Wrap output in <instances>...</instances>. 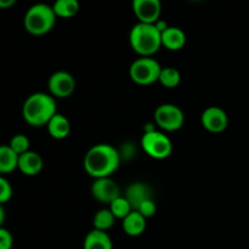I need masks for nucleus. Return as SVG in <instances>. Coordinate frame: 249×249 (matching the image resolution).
<instances>
[{
  "label": "nucleus",
  "mask_w": 249,
  "mask_h": 249,
  "mask_svg": "<svg viewBox=\"0 0 249 249\" xmlns=\"http://www.w3.org/2000/svg\"><path fill=\"white\" fill-rule=\"evenodd\" d=\"M125 198L130 203L133 211H138L145 202L153 199L152 189L145 182H133L126 189Z\"/></svg>",
  "instance_id": "obj_12"
},
{
  "label": "nucleus",
  "mask_w": 249,
  "mask_h": 249,
  "mask_svg": "<svg viewBox=\"0 0 249 249\" xmlns=\"http://www.w3.org/2000/svg\"><path fill=\"white\" fill-rule=\"evenodd\" d=\"M48 87L51 92V96L65 99V97L71 96L74 91L75 80L73 75L68 72L58 71L49 78Z\"/></svg>",
  "instance_id": "obj_8"
},
{
  "label": "nucleus",
  "mask_w": 249,
  "mask_h": 249,
  "mask_svg": "<svg viewBox=\"0 0 249 249\" xmlns=\"http://www.w3.org/2000/svg\"><path fill=\"white\" fill-rule=\"evenodd\" d=\"M201 123L206 130L211 133H221L228 128V114L220 107H208L201 117Z\"/></svg>",
  "instance_id": "obj_10"
},
{
  "label": "nucleus",
  "mask_w": 249,
  "mask_h": 249,
  "mask_svg": "<svg viewBox=\"0 0 249 249\" xmlns=\"http://www.w3.org/2000/svg\"><path fill=\"white\" fill-rule=\"evenodd\" d=\"M24 121L33 126L48 125L49 122L57 114L56 101L51 95L36 92L27 97L22 108Z\"/></svg>",
  "instance_id": "obj_2"
},
{
  "label": "nucleus",
  "mask_w": 249,
  "mask_h": 249,
  "mask_svg": "<svg viewBox=\"0 0 249 249\" xmlns=\"http://www.w3.org/2000/svg\"><path fill=\"white\" fill-rule=\"evenodd\" d=\"M19 156L10 146L2 145L0 147V172L2 174L14 172L18 168Z\"/></svg>",
  "instance_id": "obj_18"
},
{
  "label": "nucleus",
  "mask_w": 249,
  "mask_h": 249,
  "mask_svg": "<svg viewBox=\"0 0 249 249\" xmlns=\"http://www.w3.org/2000/svg\"><path fill=\"white\" fill-rule=\"evenodd\" d=\"M123 230L124 232L131 237L142 235L146 230V218L141 215L139 212L133 211L125 219L123 220Z\"/></svg>",
  "instance_id": "obj_15"
},
{
  "label": "nucleus",
  "mask_w": 249,
  "mask_h": 249,
  "mask_svg": "<svg viewBox=\"0 0 249 249\" xmlns=\"http://www.w3.org/2000/svg\"><path fill=\"white\" fill-rule=\"evenodd\" d=\"M56 16L70 18L79 11V2L77 0H57L53 6Z\"/></svg>",
  "instance_id": "obj_19"
},
{
  "label": "nucleus",
  "mask_w": 249,
  "mask_h": 249,
  "mask_svg": "<svg viewBox=\"0 0 249 249\" xmlns=\"http://www.w3.org/2000/svg\"><path fill=\"white\" fill-rule=\"evenodd\" d=\"M9 146L17 153V155L21 156L29 151V140L26 135H23V134H18V135H15L14 138L11 139Z\"/></svg>",
  "instance_id": "obj_23"
},
{
  "label": "nucleus",
  "mask_w": 249,
  "mask_h": 249,
  "mask_svg": "<svg viewBox=\"0 0 249 249\" xmlns=\"http://www.w3.org/2000/svg\"><path fill=\"white\" fill-rule=\"evenodd\" d=\"M14 245V238L11 232L6 229H0V249H11Z\"/></svg>",
  "instance_id": "obj_26"
},
{
  "label": "nucleus",
  "mask_w": 249,
  "mask_h": 249,
  "mask_svg": "<svg viewBox=\"0 0 249 249\" xmlns=\"http://www.w3.org/2000/svg\"><path fill=\"white\" fill-rule=\"evenodd\" d=\"M114 220H116V216L112 214V212L109 209H101L94 216L95 230L106 232L107 230H109L113 226Z\"/></svg>",
  "instance_id": "obj_20"
},
{
  "label": "nucleus",
  "mask_w": 249,
  "mask_h": 249,
  "mask_svg": "<svg viewBox=\"0 0 249 249\" xmlns=\"http://www.w3.org/2000/svg\"><path fill=\"white\" fill-rule=\"evenodd\" d=\"M14 4H15V0H0V7H2V9L11 7Z\"/></svg>",
  "instance_id": "obj_27"
},
{
  "label": "nucleus",
  "mask_w": 249,
  "mask_h": 249,
  "mask_svg": "<svg viewBox=\"0 0 249 249\" xmlns=\"http://www.w3.org/2000/svg\"><path fill=\"white\" fill-rule=\"evenodd\" d=\"M12 196V187L11 184L7 181L5 178L0 179V202L5 203V202L9 201Z\"/></svg>",
  "instance_id": "obj_24"
},
{
  "label": "nucleus",
  "mask_w": 249,
  "mask_h": 249,
  "mask_svg": "<svg viewBox=\"0 0 249 249\" xmlns=\"http://www.w3.org/2000/svg\"><path fill=\"white\" fill-rule=\"evenodd\" d=\"M48 131L53 139L62 140L71 133V123L63 114L57 113L48 124Z\"/></svg>",
  "instance_id": "obj_17"
},
{
  "label": "nucleus",
  "mask_w": 249,
  "mask_h": 249,
  "mask_svg": "<svg viewBox=\"0 0 249 249\" xmlns=\"http://www.w3.org/2000/svg\"><path fill=\"white\" fill-rule=\"evenodd\" d=\"M109 211H111L112 214L116 216V219H122V220H124V219L133 212V208H131L128 199H126L125 197L121 196L118 197L116 201H113L109 204Z\"/></svg>",
  "instance_id": "obj_22"
},
{
  "label": "nucleus",
  "mask_w": 249,
  "mask_h": 249,
  "mask_svg": "<svg viewBox=\"0 0 249 249\" xmlns=\"http://www.w3.org/2000/svg\"><path fill=\"white\" fill-rule=\"evenodd\" d=\"M180 80H181V75H180V72L177 68L165 67L162 68V72H160V80L158 82L163 87L168 88V89H173V88H177L180 84Z\"/></svg>",
  "instance_id": "obj_21"
},
{
  "label": "nucleus",
  "mask_w": 249,
  "mask_h": 249,
  "mask_svg": "<svg viewBox=\"0 0 249 249\" xmlns=\"http://www.w3.org/2000/svg\"><path fill=\"white\" fill-rule=\"evenodd\" d=\"M121 156L118 151L107 143H99L90 148L84 158L85 172L96 179L109 178L119 167Z\"/></svg>",
  "instance_id": "obj_1"
},
{
  "label": "nucleus",
  "mask_w": 249,
  "mask_h": 249,
  "mask_svg": "<svg viewBox=\"0 0 249 249\" xmlns=\"http://www.w3.org/2000/svg\"><path fill=\"white\" fill-rule=\"evenodd\" d=\"M156 211H157V207H156L155 201L151 199V201L145 202V203H143L136 212H139L141 215L145 216L146 219H148V218H152V216L155 215Z\"/></svg>",
  "instance_id": "obj_25"
},
{
  "label": "nucleus",
  "mask_w": 249,
  "mask_h": 249,
  "mask_svg": "<svg viewBox=\"0 0 249 249\" xmlns=\"http://www.w3.org/2000/svg\"><path fill=\"white\" fill-rule=\"evenodd\" d=\"M162 67L152 57H140L134 61L129 70L131 80L139 85H151L160 80Z\"/></svg>",
  "instance_id": "obj_5"
},
{
  "label": "nucleus",
  "mask_w": 249,
  "mask_h": 249,
  "mask_svg": "<svg viewBox=\"0 0 249 249\" xmlns=\"http://www.w3.org/2000/svg\"><path fill=\"white\" fill-rule=\"evenodd\" d=\"M84 249H113L112 240L107 232L99 230L90 231L84 240Z\"/></svg>",
  "instance_id": "obj_16"
},
{
  "label": "nucleus",
  "mask_w": 249,
  "mask_h": 249,
  "mask_svg": "<svg viewBox=\"0 0 249 249\" xmlns=\"http://www.w3.org/2000/svg\"><path fill=\"white\" fill-rule=\"evenodd\" d=\"M56 14L51 6L46 4H36L27 10L24 15V28L33 36H43L49 33L55 26Z\"/></svg>",
  "instance_id": "obj_4"
},
{
  "label": "nucleus",
  "mask_w": 249,
  "mask_h": 249,
  "mask_svg": "<svg viewBox=\"0 0 249 249\" xmlns=\"http://www.w3.org/2000/svg\"><path fill=\"white\" fill-rule=\"evenodd\" d=\"M141 146L143 151L155 160H165L169 157L173 151V143L170 139L165 134L157 130L143 133Z\"/></svg>",
  "instance_id": "obj_6"
},
{
  "label": "nucleus",
  "mask_w": 249,
  "mask_h": 249,
  "mask_svg": "<svg viewBox=\"0 0 249 249\" xmlns=\"http://www.w3.org/2000/svg\"><path fill=\"white\" fill-rule=\"evenodd\" d=\"M155 121L165 131L179 130L185 122L184 112L173 104H163L155 111Z\"/></svg>",
  "instance_id": "obj_7"
},
{
  "label": "nucleus",
  "mask_w": 249,
  "mask_h": 249,
  "mask_svg": "<svg viewBox=\"0 0 249 249\" xmlns=\"http://www.w3.org/2000/svg\"><path fill=\"white\" fill-rule=\"evenodd\" d=\"M133 11L140 23L156 24L160 21L162 5L158 0H134Z\"/></svg>",
  "instance_id": "obj_9"
},
{
  "label": "nucleus",
  "mask_w": 249,
  "mask_h": 249,
  "mask_svg": "<svg viewBox=\"0 0 249 249\" xmlns=\"http://www.w3.org/2000/svg\"><path fill=\"white\" fill-rule=\"evenodd\" d=\"M18 169L28 177L38 175L43 169V160H41L40 155L33 152V151H28V152L21 155L18 160Z\"/></svg>",
  "instance_id": "obj_13"
},
{
  "label": "nucleus",
  "mask_w": 249,
  "mask_h": 249,
  "mask_svg": "<svg viewBox=\"0 0 249 249\" xmlns=\"http://www.w3.org/2000/svg\"><path fill=\"white\" fill-rule=\"evenodd\" d=\"M186 36L184 31L178 27H168L162 33V45L170 51H178L184 48Z\"/></svg>",
  "instance_id": "obj_14"
},
{
  "label": "nucleus",
  "mask_w": 249,
  "mask_h": 249,
  "mask_svg": "<svg viewBox=\"0 0 249 249\" xmlns=\"http://www.w3.org/2000/svg\"><path fill=\"white\" fill-rule=\"evenodd\" d=\"M91 194L95 199L102 203H109L121 197V191L116 182L109 178L96 179L91 186Z\"/></svg>",
  "instance_id": "obj_11"
},
{
  "label": "nucleus",
  "mask_w": 249,
  "mask_h": 249,
  "mask_svg": "<svg viewBox=\"0 0 249 249\" xmlns=\"http://www.w3.org/2000/svg\"><path fill=\"white\" fill-rule=\"evenodd\" d=\"M130 45L141 57H151L162 46V33L156 24L136 23L129 34Z\"/></svg>",
  "instance_id": "obj_3"
}]
</instances>
